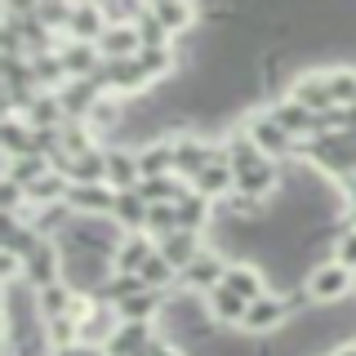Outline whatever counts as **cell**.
<instances>
[{"instance_id":"obj_1","label":"cell","mask_w":356,"mask_h":356,"mask_svg":"<svg viewBox=\"0 0 356 356\" xmlns=\"http://www.w3.org/2000/svg\"><path fill=\"white\" fill-rule=\"evenodd\" d=\"M348 285H352V272H348L343 263L312 267V276H307V298H321V303H330V298H339Z\"/></svg>"},{"instance_id":"obj_2","label":"cell","mask_w":356,"mask_h":356,"mask_svg":"<svg viewBox=\"0 0 356 356\" xmlns=\"http://www.w3.org/2000/svg\"><path fill=\"white\" fill-rule=\"evenodd\" d=\"M98 49L107 54L111 63H125V58H138L143 54V40H138V27H107L103 36H98Z\"/></svg>"},{"instance_id":"obj_3","label":"cell","mask_w":356,"mask_h":356,"mask_svg":"<svg viewBox=\"0 0 356 356\" xmlns=\"http://www.w3.org/2000/svg\"><path fill=\"white\" fill-rule=\"evenodd\" d=\"M222 289H232V294L245 298V303H259V298H267V294H263L259 267H250V263H232L227 276H222Z\"/></svg>"},{"instance_id":"obj_4","label":"cell","mask_w":356,"mask_h":356,"mask_svg":"<svg viewBox=\"0 0 356 356\" xmlns=\"http://www.w3.org/2000/svg\"><path fill=\"white\" fill-rule=\"evenodd\" d=\"M183 276H187V285H196V289H218L222 276H227V267H222V259H218L214 250H200L196 263L187 267Z\"/></svg>"},{"instance_id":"obj_5","label":"cell","mask_w":356,"mask_h":356,"mask_svg":"<svg viewBox=\"0 0 356 356\" xmlns=\"http://www.w3.org/2000/svg\"><path fill=\"white\" fill-rule=\"evenodd\" d=\"M196 236H192V232H170V236H161V259L165 263H170V267H183V272H187V267H192L196 263Z\"/></svg>"},{"instance_id":"obj_6","label":"cell","mask_w":356,"mask_h":356,"mask_svg":"<svg viewBox=\"0 0 356 356\" xmlns=\"http://www.w3.org/2000/svg\"><path fill=\"white\" fill-rule=\"evenodd\" d=\"M107 178L120 187V192H138V183H143L138 156H129V152H107Z\"/></svg>"},{"instance_id":"obj_7","label":"cell","mask_w":356,"mask_h":356,"mask_svg":"<svg viewBox=\"0 0 356 356\" xmlns=\"http://www.w3.org/2000/svg\"><path fill=\"white\" fill-rule=\"evenodd\" d=\"M250 138L259 143V152H267V156H285V152H289V134L276 125L272 116L254 120V125H250Z\"/></svg>"},{"instance_id":"obj_8","label":"cell","mask_w":356,"mask_h":356,"mask_svg":"<svg viewBox=\"0 0 356 356\" xmlns=\"http://www.w3.org/2000/svg\"><path fill=\"white\" fill-rule=\"evenodd\" d=\"M227 187H236V174H232L227 161H214L196 174V196H222Z\"/></svg>"},{"instance_id":"obj_9","label":"cell","mask_w":356,"mask_h":356,"mask_svg":"<svg viewBox=\"0 0 356 356\" xmlns=\"http://www.w3.org/2000/svg\"><path fill=\"white\" fill-rule=\"evenodd\" d=\"M27 276L36 281L40 289H49V285H58L54 276H58V254H54V245H36L31 250V259H27Z\"/></svg>"},{"instance_id":"obj_10","label":"cell","mask_w":356,"mask_h":356,"mask_svg":"<svg viewBox=\"0 0 356 356\" xmlns=\"http://www.w3.org/2000/svg\"><path fill=\"white\" fill-rule=\"evenodd\" d=\"M147 321H125V330L111 339V356H147Z\"/></svg>"},{"instance_id":"obj_11","label":"cell","mask_w":356,"mask_h":356,"mask_svg":"<svg viewBox=\"0 0 356 356\" xmlns=\"http://www.w3.org/2000/svg\"><path fill=\"white\" fill-rule=\"evenodd\" d=\"M152 259H156V250H152V241H147V236H129L125 245H120V254H116L120 272H134V276H138Z\"/></svg>"},{"instance_id":"obj_12","label":"cell","mask_w":356,"mask_h":356,"mask_svg":"<svg viewBox=\"0 0 356 356\" xmlns=\"http://www.w3.org/2000/svg\"><path fill=\"white\" fill-rule=\"evenodd\" d=\"M111 214L125 222V227H143V222L152 218V205H147V200H143L138 192H120V196H116V209H111Z\"/></svg>"},{"instance_id":"obj_13","label":"cell","mask_w":356,"mask_h":356,"mask_svg":"<svg viewBox=\"0 0 356 356\" xmlns=\"http://www.w3.org/2000/svg\"><path fill=\"white\" fill-rule=\"evenodd\" d=\"M107 85H111V89H143V85H147V67H143L138 58L111 63V72H107Z\"/></svg>"},{"instance_id":"obj_14","label":"cell","mask_w":356,"mask_h":356,"mask_svg":"<svg viewBox=\"0 0 356 356\" xmlns=\"http://www.w3.org/2000/svg\"><path fill=\"white\" fill-rule=\"evenodd\" d=\"M276 321H285L281 298H259V303H250V312H245V325L250 330H272Z\"/></svg>"},{"instance_id":"obj_15","label":"cell","mask_w":356,"mask_h":356,"mask_svg":"<svg viewBox=\"0 0 356 356\" xmlns=\"http://www.w3.org/2000/svg\"><path fill=\"white\" fill-rule=\"evenodd\" d=\"M67 200L81 209H116V196L98 183H85V187H67Z\"/></svg>"},{"instance_id":"obj_16","label":"cell","mask_w":356,"mask_h":356,"mask_svg":"<svg viewBox=\"0 0 356 356\" xmlns=\"http://www.w3.org/2000/svg\"><path fill=\"white\" fill-rule=\"evenodd\" d=\"M209 307H214V316L218 321H245V312H250V303L245 298H236L232 289H209Z\"/></svg>"},{"instance_id":"obj_17","label":"cell","mask_w":356,"mask_h":356,"mask_svg":"<svg viewBox=\"0 0 356 356\" xmlns=\"http://www.w3.org/2000/svg\"><path fill=\"white\" fill-rule=\"evenodd\" d=\"M156 18H161L165 31H187L196 22V9L192 5H170V0H161V5H156Z\"/></svg>"},{"instance_id":"obj_18","label":"cell","mask_w":356,"mask_h":356,"mask_svg":"<svg viewBox=\"0 0 356 356\" xmlns=\"http://www.w3.org/2000/svg\"><path fill=\"white\" fill-rule=\"evenodd\" d=\"M138 196L147 200V205H170V200L178 196V183H170V178H143Z\"/></svg>"},{"instance_id":"obj_19","label":"cell","mask_w":356,"mask_h":356,"mask_svg":"<svg viewBox=\"0 0 356 356\" xmlns=\"http://www.w3.org/2000/svg\"><path fill=\"white\" fill-rule=\"evenodd\" d=\"M72 31H76L81 40H98L107 27H98V9L85 5V9H72Z\"/></svg>"},{"instance_id":"obj_20","label":"cell","mask_w":356,"mask_h":356,"mask_svg":"<svg viewBox=\"0 0 356 356\" xmlns=\"http://www.w3.org/2000/svg\"><path fill=\"white\" fill-rule=\"evenodd\" d=\"M156 307V294H152V289H143V294H134V298H125V303H120V316H125V321H134V316H147V312Z\"/></svg>"},{"instance_id":"obj_21","label":"cell","mask_w":356,"mask_h":356,"mask_svg":"<svg viewBox=\"0 0 356 356\" xmlns=\"http://www.w3.org/2000/svg\"><path fill=\"white\" fill-rule=\"evenodd\" d=\"M170 272H174V267L161 259V250H156V259H152L147 267H143L138 276H143V285H147V289H156V285H161V281H165V276H170Z\"/></svg>"},{"instance_id":"obj_22","label":"cell","mask_w":356,"mask_h":356,"mask_svg":"<svg viewBox=\"0 0 356 356\" xmlns=\"http://www.w3.org/2000/svg\"><path fill=\"white\" fill-rule=\"evenodd\" d=\"M138 63L147 67V76H161L165 67H174V58H170V49H143V54H138Z\"/></svg>"},{"instance_id":"obj_23","label":"cell","mask_w":356,"mask_h":356,"mask_svg":"<svg viewBox=\"0 0 356 356\" xmlns=\"http://www.w3.org/2000/svg\"><path fill=\"white\" fill-rule=\"evenodd\" d=\"M63 192V183H58V174H44V178H36V183L27 187V196H36V200H54Z\"/></svg>"},{"instance_id":"obj_24","label":"cell","mask_w":356,"mask_h":356,"mask_svg":"<svg viewBox=\"0 0 356 356\" xmlns=\"http://www.w3.org/2000/svg\"><path fill=\"white\" fill-rule=\"evenodd\" d=\"M76 334H81V330H76V321H72V316H58V321H49V339L58 343V348H67V343H72Z\"/></svg>"},{"instance_id":"obj_25","label":"cell","mask_w":356,"mask_h":356,"mask_svg":"<svg viewBox=\"0 0 356 356\" xmlns=\"http://www.w3.org/2000/svg\"><path fill=\"white\" fill-rule=\"evenodd\" d=\"M334 263H343L348 272L356 267V232H343V236H339V259H334Z\"/></svg>"},{"instance_id":"obj_26","label":"cell","mask_w":356,"mask_h":356,"mask_svg":"<svg viewBox=\"0 0 356 356\" xmlns=\"http://www.w3.org/2000/svg\"><path fill=\"white\" fill-rule=\"evenodd\" d=\"M147 356H183V352H178V348H170V343H152V348H147Z\"/></svg>"},{"instance_id":"obj_27","label":"cell","mask_w":356,"mask_h":356,"mask_svg":"<svg viewBox=\"0 0 356 356\" xmlns=\"http://www.w3.org/2000/svg\"><path fill=\"white\" fill-rule=\"evenodd\" d=\"M54 356H98V352L94 348H58Z\"/></svg>"},{"instance_id":"obj_28","label":"cell","mask_w":356,"mask_h":356,"mask_svg":"<svg viewBox=\"0 0 356 356\" xmlns=\"http://www.w3.org/2000/svg\"><path fill=\"white\" fill-rule=\"evenodd\" d=\"M334 356H356V343H343V348L334 352Z\"/></svg>"},{"instance_id":"obj_29","label":"cell","mask_w":356,"mask_h":356,"mask_svg":"<svg viewBox=\"0 0 356 356\" xmlns=\"http://www.w3.org/2000/svg\"><path fill=\"white\" fill-rule=\"evenodd\" d=\"M348 196H352V200H356V178H348Z\"/></svg>"}]
</instances>
